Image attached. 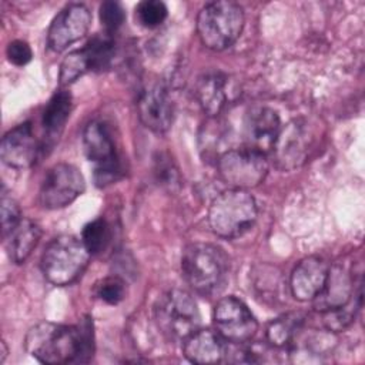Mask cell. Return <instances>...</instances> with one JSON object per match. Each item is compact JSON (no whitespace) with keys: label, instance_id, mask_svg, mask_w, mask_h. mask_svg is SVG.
Instances as JSON below:
<instances>
[{"label":"cell","instance_id":"15","mask_svg":"<svg viewBox=\"0 0 365 365\" xmlns=\"http://www.w3.org/2000/svg\"><path fill=\"white\" fill-rule=\"evenodd\" d=\"M141 123L154 133H165L174 120V104L163 86L147 88L137 103Z\"/></svg>","mask_w":365,"mask_h":365},{"label":"cell","instance_id":"8","mask_svg":"<svg viewBox=\"0 0 365 365\" xmlns=\"http://www.w3.org/2000/svg\"><path fill=\"white\" fill-rule=\"evenodd\" d=\"M218 173L230 188L250 190L259 185L268 173L265 154L250 147L228 150L218 158Z\"/></svg>","mask_w":365,"mask_h":365},{"label":"cell","instance_id":"24","mask_svg":"<svg viewBox=\"0 0 365 365\" xmlns=\"http://www.w3.org/2000/svg\"><path fill=\"white\" fill-rule=\"evenodd\" d=\"M81 241L90 254L103 252L110 242V227L104 218H96L84 225Z\"/></svg>","mask_w":365,"mask_h":365},{"label":"cell","instance_id":"26","mask_svg":"<svg viewBox=\"0 0 365 365\" xmlns=\"http://www.w3.org/2000/svg\"><path fill=\"white\" fill-rule=\"evenodd\" d=\"M90 70V64L87 60V56L84 50H76L71 51L64 57V60L60 64V73L58 80L61 86H68L74 83L78 77H81L84 73Z\"/></svg>","mask_w":365,"mask_h":365},{"label":"cell","instance_id":"22","mask_svg":"<svg viewBox=\"0 0 365 365\" xmlns=\"http://www.w3.org/2000/svg\"><path fill=\"white\" fill-rule=\"evenodd\" d=\"M304 315L299 312H291L285 314L267 327V339L274 346H285L288 345L297 335V332L301 329L304 324Z\"/></svg>","mask_w":365,"mask_h":365},{"label":"cell","instance_id":"6","mask_svg":"<svg viewBox=\"0 0 365 365\" xmlns=\"http://www.w3.org/2000/svg\"><path fill=\"white\" fill-rule=\"evenodd\" d=\"M154 318L160 331L174 341H185L200 328L201 319L194 298L178 288L158 298L154 307Z\"/></svg>","mask_w":365,"mask_h":365},{"label":"cell","instance_id":"10","mask_svg":"<svg viewBox=\"0 0 365 365\" xmlns=\"http://www.w3.org/2000/svg\"><path fill=\"white\" fill-rule=\"evenodd\" d=\"M314 145V133L307 121L292 120L278 134L272 148L275 165L279 170L291 171L301 167Z\"/></svg>","mask_w":365,"mask_h":365},{"label":"cell","instance_id":"9","mask_svg":"<svg viewBox=\"0 0 365 365\" xmlns=\"http://www.w3.org/2000/svg\"><path fill=\"white\" fill-rule=\"evenodd\" d=\"M86 181L80 170L67 163L53 165L40 187L38 200L44 208L57 210L71 204L83 194Z\"/></svg>","mask_w":365,"mask_h":365},{"label":"cell","instance_id":"14","mask_svg":"<svg viewBox=\"0 0 365 365\" xmlns=\"http://www.w3.org/2000/svg\"><path fill=\"white\" fill-rule=\"evenodd\" d=\"M40 147L30 123H23L6 133L1 140L0 155L4 164L13 168H29L37 160Z\"/></svg>","mask_w":365,"mask_h":365},{"label":"cell","instance_id":"28","mask_svg":"<svg viewBox=\"0 0 365 365\" xmlns=\"http://www.w3.org/2000/svg\"><path fill=\"white\" fill-rule=\"evenodd\" d=\"M125 282L118 277H106L100 279L94 287V294L106 304L117 305L125 298Z\"/></svg>","mask_w":365,"mask_h":365},{"label":"cell","instance_id":"29","mask_svg":"<svg viewBox=\"0 0 365 365\" xmlns=\"http://www.w3.org/2000/svg\"><path fill=\"white\" fill-rule=\"evenodd\" d=\"M154 173L157 177V181L161 185H165L168 188H175L180 185V175H178V170L174 165L173 160L170 158V155L164 154V153H158L157 157L154 158Z\"/></svg>","mask_w":365,"mask_h":365},{"label":"cell","instance_id":"23","mask_svg":"<svg viewBox=\"0 0 365 365\" xmlns=\"http://www.w3.org/2000/svg\"><path fill=\"white\" fill-rule=\"evenodd\" d=\"M90 70H104L110 66L111 60L114 58L115 47L111 36L108 33L94 36L84 47H83Z\"/></svg>","mask_w":365,"mask_h":365},{"label":"cell","instance_id":"19","mask_svg":"<svg viewBox=\"0 0 365 365\" xmlns=\"http://www.w3.org/2000/svg\"><path fill=\"white\" fill-rule=\"evenodd\" d=\"M231 86L228 77L221 73L204 74L195 88L198 103L205 114L217 115L231 98Z\"/></svg>","mask_w":365,"mask_h":365},{"label":"cell","instance_id":"17","mask_svg":"<svg viewBox=\"0 0 365 365\" xmlns=\"http://www.w3.org/2000/svg\"><path fill=\"white\" fill-rule=\"evenodd\" d=\"M354 279L348 271L339 265L329 267L322 289L312 299L317 311L327 312L349 302L354 297Z\"/></svg>","mask_w":365,"mask_h":365},{"label":"cell","instance_id":"31","mask_svg":"<svg viewBox=\"0 0 365 365\" xmlns=\"http://www.w3.org/2000/svg\"><path fill=\"white\" fill-rule=\"evenodd\" d=\"M1 227H3V235L6 237L23 218L20 214V208L14 198L9 195L4 190L1 192Z\"/></svg>","mask_w":365,"mask_h":365},{"label":"cell","instance_id":"3","mask_svg":"<svg viewBox=\"0 0 365 365\" xmlns=\"http://www.w3.org/2000/svg\"><path fill=\"white\" fill-rule=\"evenodd\" d=\"M257 215V202L247 190L228 188L212 200L208 224L218 237L237 238L254 225Z\"/></svg>","mask_w":365,"mask_h":365},{"label":"cell","instance_id":"18","mask_svg":"<svg viewBox=\"0 0 365 365\" xmlns=\"http://www.w3.org/2000/svg\"><path fill=\"white\" fill-rule=\"evenodd\" d=\"M227 341L215 331L197 329L184 341V355L194 364H217L227 355Z\"/></svg>","mask_w":365,"mask_h":365},{"label":"cell","instance_id":"4","mask_svg":"<svg viewBox=\"0 0 365 365\" xmlns=\"http://www.w3.org/2000/svg\"><path fill=\"white\" fill-rule=\"evenodd\" d=\"M244 10L234 1H212L205 4L197 17V31L201 43L211 50L232 46L244 27Z\"/></svg>","mask_w":365,"mask_h":365},{"label":"cell","instance_id":"30","mask_svg":"<svg viewBox=\"0 0 365 365\" xmlns=\"http://www.w3.org/2000/svg\"><path fill=\"white\" fill-rule=\"evenodd\" d=\"M125 20V11L117 1H104L100 6V21L106 29V33L111 34L117 31Z\"/></svg>","mask_w":365,"mask_h":365},{"label":"cell","instance_id":"27","mask_svg":"<svg viewBox=\"0 0 365 365\" xmlns=\"http://www.w3.org/2000/svg\"><path fill=\"white\" fill-rule=\"evenodd\" d=\"M168 16L167 6L160 0H145L135 7V17L138 23L147 29L158 27Z\"/></svg>","mask_w":365,"mask_h":365},{"label":"cell","instance_id":"25","mask_svg":"<svg viewBox=\"0 0 365 365\" xmlns=\"http://www.w3.org/2000/svg\"><path fill=\"white\" fill-rule=\"evenodd\" d=\"M359 301H361V291L358 294H354V297L345 305L322 312L325 327L334 332L344 331L354 321L356 311L359 309Z\"/></svg>","mask_w":365,"mask_h":365},{"label":"cell","instance_id":"32","mask_svg":"<svg viewBox=\"0 0 365 365\" xmlns=\"http://www.w3.org/2000/svg\"><path fill=\"white\" fill-rule=\"evenodd\" d=\"M6 54H7L9 61L13 63L14 66H19V67L26 66L31 60V57H33L30 46L26 41H23V40L10 41L9 46H7Z\"/></svg>","mask_w":365,"mask_h":365},{"label":"cell","instance_id":"1","mask_svg":"<svg viewBox=\"0 0 365 365\" xmlns=\"http://www.w3.org/2000/svg\"><path fill=\"white\" fill-rule=\"evenodd\" d=\"M90 318L76 327L40 322L26 335V351L37 361L50 365L88 362L94 351Z\"/></svg>","mask_w":365,"mask_h":365},{"label":"cell","instance_id":"16","mask_svg":"<svg viewBox=\"0 0 365 365\" xmlns=\"http://www.w3.org/2000/svg\"><path fill=\"white\" fill-rule=\"evenodd\" d=\"M329 265L321 257H307L298 262L289 278L292 297L298 301H312L322 289Z\"/></svg>","mask_w":365,"mask_h":365},{"label":"cell","instance_id":"2","mask_svg":"<svg viewBox=\"0 0 365 365\" xmlns=\"http://www.w3.org/2000/svg\"><path fill=\"white\" fill-rule=\"evenodd\" d=\"M230 261L225 252L205 242L185 247L181 257V271L187 284L201 295L218 294L227 281Z\"/></svg>","mask_w":365,"mask_h":365},{"label":"cell","instance_id":"12","mask_svg":"<svg viewBox=\"0 0 365 365\" xmlns=\"http://www.w3.org/2000/svg\"><path fill=\"white\" fill-rule=\"evenodd\" d=\"M91 24V13L84 4L64 7L51 21L48 29V46L53 51H63L86 36Z\"/></svg>","mask_w":365,"mask_h":365},{"label":"cell","instance_id":"11","mask_svg":"<svg viewBox=\"0 0 365 365\" xmlns=\"http://www.w3.org/2000/svg\"><path fill=\"white\" fill-rule=\"evenodd\" d=\"M214 324L217 332L231 344L250 341L258 328L252 312L235 297H225L217 302L214 308Z\"/></svg>","mask_w":365,"mask_h":365},{"label":"cell","instance_id":"5","mask_svg":"<svg viewBox=\"0 0 365 365\" xmlns=\"http://www.w3.org/2000/svg\"><path fill=\"white\" fill-rule=\"evenodd\" d=\"M90 252L83 241L73 235L54 238L41 255L44 277L54 285H67L76 281L88 264Z\"/></svg>","mask_w":365,"mask_h":365},{"label":"cell","instance_id":"13","mask_svg":"<svg viewBox=\"0 0 365 365\" xmlns=\"http://www.w3.org/2000/svg\"><path fill=\"white\" fill-rule=\"evenodd\" d=\"M281 131V120L277 111L268 107L252 108L244 123L247 147L262 154L271 153Z\"/></svg>","mask_w":365,"mask_h":365},{"label":"cell","instance_id":"7","mask_svg":"<svg viewBox=\"0 0 365 365\" xmlns=\"http://www.w3.org/2000/svg\"><path fill=\"white\" fill-rule=\"evenodd\" d=\"M83 147L87 158L94 163V181L98 187L115 182L123 175V164L115 153L114 140L107 125L91 121L83 133Z\"/></svg>","mask_w":365,"mask_h":365},{"label":"cell","instance_id":"21","mask_svg":"<svg viewBox=\"0 0 365 365\" xmlns=\"http://www.w3.org/2000/svg\"><path fill=\"white\" fill-rule=\"evenodd\" d=\"M70 111H71V94L66 90H58L53 94V97L48 100V103L46 104V108L43 111V128L46 133V137L50 143L56 141L68 117H70Z\"/></svg>","mask_w":365,"mask_h":365},{"label":"cell","instance_id":"20","mask_svg":"<svg viewBox=\"0 0 365 365\" xmlns=\"http://www.w3.org/2000/svg\"><path fill=\"white\" fill-rule=\"evenodd\" d=\"M40 237V227L31 220L21 218L20 222L6 235L7 251L11 261L16 264L24 262L38 244Z\"/></svg>","mask_w":365,"mask_h":365}]
</instances>
